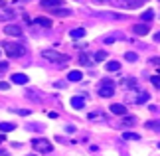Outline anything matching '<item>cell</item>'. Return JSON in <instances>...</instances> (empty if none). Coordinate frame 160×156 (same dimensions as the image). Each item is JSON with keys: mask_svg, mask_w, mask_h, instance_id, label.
Returning a JSON list of instances; mask_svg holds the SVG:
<instances>
[{"mask_svg": "<svg viewBox=\"0 0 160 156\" xmlns=\"http://www.w3.org/2000/svg\"><path fill=\"white\" fill-rule=\"evenodd\" d=\"M67 79L73 81V83H77V81H81V79H83V73H81V71H69Z\"/></svg>", "mask_w": 160, "mask_h": 156, "instance_id": "obj_11", "label": "cell"}, {"mask_svg": "<svg viewBox=\"0 0 160 156\" xmlns=\"http://www.w3.org/2000/svg\"><path fill=\"white\" fill-rule=\"evenodd\" d=\"M36 24H40V26H44V28H52V20L50 18H36Z\"/></svg>", "mask_w": 160, "mask_h": 156, "instance_id": "obj_13", "label": "cell"}, {"mask_svg": "<svg viewBox=\"0 0 160 156\" xmlns=\"http://www.w3.org/2000/svg\"><path fill=\"white\" fill-rule=\"evenodd\" d=\"M4 52L8 58H22L24 53H26V48L22 46V43H4Z\"/></svg>", "mask_w": 160, "mask_h": 156, "instance_id": "obj_2", "label": "cell"}, {"mask_svg": "<svg viewBox=\"0 0 160 156\" xmlns=\"http://www.w3.org/2000/svg\"><path fill=\"white\" fill-rule=\"evenodd\" d=\"M154 42H160V32H158V34H154Z\"/></svg>", "mask_w": 160, "mask_h": 156, "instance_id": "obj_32", "label": "cell"}, {"mask_svg": "<svg viewBox=\"0 0 160 156\" xmlns=\"http://www.w3.org/2000/svg\"><path fill=\"white\" fill-rule=\"evenodd\" d=\"M53 16H71V12H69V10H65V8H63V10L55 8V10H53Z\"/></svg>", "mask_w": 160, "mask_h": 156, "instance_id": "obj_23", "label": "cell"}, {"mask_svg": "<svg viewBox=\"0 0 160 156\" xmlns=\"http://www.w3.org/2000/svg\"><path fill=\"white\" fill-rule=\"evenodd\" d=\"M132 32L137 34V36H146V34L150 32V28L146 26V24H134V26H132Z\"/></svg>", "mask_w": 160, "mask_h": 156, "instance_id": "obj_7", "label": "cell"}, {"mask_svg": "<svg viewBox=\"0 0 160 156\" xmlns=\"http://www.w3.org/2000/svg\"><path fill=\"white\" fill-rule=\"evenodd\" d=\"M28 156H36V154H28Z\"/></svg>", "mask_w": 160, "mask_h": 156, "instance_id": "obj_35", "label": "cell"}, {"mask_svg": "<svg viewBox=\"0 0 160 156\" xmlns=\"http://www.w3.org/2000/svg\"><path fill=\"white\" fill-rule=\"evenodd\" d=\"M140 18H142V22H144V24H146V22H152V18H154V12H152V10H146Z\"/></svg>", "mask_w": 160, "mask_h": 156, "instance_id": "obj_17", "label": "cell"}, {"mask_svg": "<svg viewBox=\"0 0 160 156\" xmlns=\"http://www.w3.org/2000/svg\"><path fill=\"white\" fill-rule=\"evenodd\" d=\"M8 69V63H0V71H6Z\"/></svg>", "mask_w": 160, "mask_h": 156, "instance_id": "obj_31", "label": "cell"}, {"mask_svg": "<svg viewBox=\"0 0 160 156\" xmlns=\"http://www.w3.org/2000/svg\"><path fill=\"white\" fill-rule=\"evenodd\" d=\"M42 58H46L48 61H53V63H65V61H69V55L59 53V52H55V49H44V52H42Z\"/></svg>", "mask_w": 160, "mask_h": 156, "instance_id": "obj_1", "label": "cell"}, {"mask_svg": "<svg viewBox=\"0 0 160 156\" xmlns=\"http://www.w3.org/2000/svg\"><path fill=\"white\" fill-rule=\"evenodd\" d=\"M134 123H137V118H134V117H127L125 121H122V127H128V124H134Z\"/></svg>", "mask_w": 160, "mask_h": 156, "instance_id": "obj_27", "label": "cell"}, {"mask_svg": "<svg viewBox=\"0 0 160 156\" xmlns=\"http://www.w3.org/2000/svg\"><path fill=\"white\" fill-rule=\"evenodd\" d=\"M150 83L156 87V89H160V75H152L150 77Z\"/></svg>", "mask_w": 160, "mask_h": 156, "instance_id": "obj_25", "label": "cell"}, {"mask_svg": "<svg viewBox=\"0 0 160 156\" xmlns=\"http://www.w3.org/2000/svg\"><path fill=\"white\" fill-rule=\"evenodd\" d=\"M125 59H127V61H137L138 55L134 53V52H127V53H125Z\"/></svg>", "mask_w": 160, "mask_h": 156, "instance_id": "obj_24", "label": "cell"}, {"mask_svg": "<svg viewBox=\"0 0 160 156\" xmlns=\"http://www.w3.org/2000/svg\"><path fill=\"white\" fill-rule=\"evenodd\" d=\"M148 63H152V65H160V58H150Z\"/></svg>", "mask_w": 160, "mask_h": 156, "instance_id": "obj_28", "label": "cell"}, {"mask_svg": "<svg viewBox=\"0 0 160 156\" xmlns=\"http://www.w3.org/2000/svg\"><path fill=\"white\" fill-rule=\"evenodd\" d=\"M69 36H71L73 40H79V38H83V36H85V30L83 28H75V30H71V32H69Z\"/></svg>", "mask_w": 160, "mask_h": 156, "instance_id": "obj_12", "label": "cell"}, {"mask_svg": "<svg viewBox=\"0 0 160 156\" xmlns=\"http://www.w3.org/2000/svg\"><path fill=\"white\" fill-rule=\"evenodd\" d=\"M105 67H107V71H119L121 69V63H119V61H109Z\"/></svg>", "mask_w": 160, "mask_h": 156, "instance_id": "obj_16", "label": "cell"}, {"mask_svg": "<svg viewBox=\"0 0 160 156\" xmlns=\"http://www.w3.org/2000/svg\"><path fill=\"white\" fill-rule=\"evenodd\" d=\"M16 113H18V115H22V117H26V115H30V111H26V109H18Z\"/></svg>", "mask_w": 160, "mask_h": 156, "instance_id": "obj_29", "label": "cell"}, {"mask_svg": "<svg viewBox=\"0 0 160 156\" xmlns=\"http://www.w3.org/2000/svg\"><path fill=\"white\" fill-rule=\"evenodd\" d=\"M40 4L44 6V8H48V10H55V8H59V6L63 4V0H40Z\"/></svg>", "mask_w": 160, "mask_h": 156, "instance_id": "obj_6", "label": "cell"}, {"mask_svg": "<svg viewBox=\"0 0 160 156\" xmlns=\"http://www.w3.org/2000/svg\"><path fill=\"white\" fill-rule=\"evenodd\" d=\"M148 99H150V95H148V93H140V95L137 97V103H138V105H142V103H146V101H148Z\"/></svg>", "mask_w": 160, "mask_h": 156, "instance_id": "obj_21", "label": "cell"}, {"mask_svg": "<svg viewBox=\"0 0 160 156\" xmlns=\"http://www.w3.org/2000/svg\"><path fill=\"white\" fill-rule=\"evenodd\" d=\"M16 128V124H12V123H0V130L2 133H10V130H14Z\"/></svg>", "mask_w": 160, "mask_h": 156, "instance_id": "obj_14", "label": "cell"}, {"mask_svg": "<svg viewBox=\"0 0 160 156\" xmlns=\"http://www.w3.org/2000/svg\"><path fill=\"white\" fill-rule=\"evenodd\" d=\"M97 4H103V2H109V0H95Z\"/></svg>", "mask_w": 160, "mask_h": 156, "instance_id": "obj_33", "label": "cell"}, {"mask_svg": "<svg viewBox=\"0 0 160 156\" xmlns=\"http://www.w3.org/2000/svg\"><path fill=\"white\" fill-rule=\"evenodd\" d=\"M111 113H115V115H127V107H125V105L115 103V105H111Z\"/></svg>", "mask_w": 160, "mask_h": 156, "instance_id": "obj_10", "label": "cell"}, {"mask_svg": "<svg viewBox=\"0 0 160 156\" xmlns=\"http://www.w3.org/2000/svg\"><path fill=\"white\" fill-rule=\"evenodd\" d=\"M158 148H160V142H158Z\"/></svg>", "mask_w": 160, "mask_h": 156, "instance_id": "obj_36", "label": "cell"}, {"mask_svg": "<svg viewBox=\"0 0 160 156\" xmlns=\"http://www.w3.org/2000/svg\"><path fill=\"white\" fill-rule=\"evenodd\" d=\"M71 107L73 109H83L85 107V97H71Z\"/></svg>", "mask_w": 160, "mask_h": 156, "instance_id": "obj_8", "label": "cell"}, {"mask_svg": "<svg viewBox=\"0 0 160 156\" xmlns=\"http://www.w3.org/2000/svg\"><path fill=\"white\" fill-rule=\"evenodd\" d=\"M99 95L105 97V99H109V97L115 95V81L113 79H103V83L99 87Z\"/></svg>", "mask_w": 160, "mask_h": 156, "instance_id": "obj_4", "label": "cell"}, {"mask_svg": "<svg viewBox=\"0 0 160 156\" xmlns=\"http://www.w3.org/2000/svg\"><path fill=\"white\" fill-rule=\"evenodd\" d=\"M142 2H144V0H131V2H127V6H128V8H137V6H140Z\"/></svg>", "mask_w": 160, "mask_h": 156, "instance_id": "obj_26", "label": "cell"}, {"mask_svg": "<svg viewBox=\"0 0 160 156\" xmlns=\"http://www.w3.org/2000/svg\"><path fill=\"white\" fill-rule=\"evenodd\" d=\"M12 81H14L16 85H26L28 83V75H24V73H14V75H12Z\"/></svg>", "mask_w": 160, "mask_h": 156, "instance_id": "obj_9", "label": "cell"}, {"mask_svg": "<svg viewBox=\"0 0 160 156\" xmlns=\"http://www.w3.org/2000/svg\"><path fill=\"white\" fill-rule=\"evenodd\" d=\"M105 59H107V52H105V49H101V52L95 53V61H105Z\"/></svg>", "mask_w": 160, "mask_h": 156, "instance_id": "obj_22", "label": "cell"}, {"mask_svg": "<svg viewBox=\"0 0 160 156\" xmlns=\"http://www.w3.org/2000/svg\"><path fill=\"white\" fill-rule=\"evenodd\" d=\"M0 142H4V136L2 134H0Z\"/></svg>", "mask_w": 160, "mask_h": 156, "instance_id": "obj_34", "label": "cell"}, {"mask_svg": "<svg viewBox=\"0 0 160 156\" xmlns=\"http://www.w3.org/2000/svg\"><path fill=\"white\" fill-rule=\"evenodd\" d=\"M79 63L81 65H91V59L87 53H79Z\"/></svg>", "mask_w": 160, "mask_h": 156, "instance_id": "obj_19", "label": "cell"}, {"mask_svg": "<svg viewBox=\"0 0 160 156\" xmlns=\"http://www.w3.org/2000/svg\"><path fill=\"white\" fill-rule=\"evenodd\" d=\"M32 146H34L36 152H42V154H48V152L53 150L52 142L48 140V138H34V140H32Z\"/></svg>", "mask_w": 160, "mask_h": 156, "instance_id": "obj_3", "label": "cell"}, {"mask_svg": "<svg viewBox=\"0 0 160 156\" xmlns=\"http://www.w3.org/2000/svg\"><path fill=\"white\" fill-rule=\"evenodd\" d=\"M4 32H6V36H14V38H20V36H22V28H20V26H16V24H6Z\"/></svg>", "mask_w": 160, "mask_h": 156, "instance_id": "obj_5", "label": "cell"}, {"mask_svg": "<svg viewBox=\"0 0 160 156\" xmlns=\"http://www.w3.org/2000/svg\"><path fill=\"white\" fill-rule=\"evenodd\" d=\"M146 128H150V130H156V133H160V121H148V123H146Z\"/></svg>", "mask_w": 160, "mask_h": 156, "instance_id": "obj_15", "label": "cell"}, {"mask_svg": "<svg viewBox=\"0 0 160 156\" xmlns=\"http://www.w3.org/2000/svg\"><path fill=\"white\" fill-rule=\"evenodd\" d=\"M8 89V83H4V81H0V91H6Z\"/></svg>", "mask_w": 160, "mask_h": 156, "instance_id": "obj_30", "label": "cell"}, {"mask_svg": "<svg viewBox=\"0 0 160 156\" xmlns=\"http://www.w3.org/2000/svg\"><path fill=\"white\" fill-rule=\"evenodd\" d=\"M122 138H125V140H140V134H137V133H125Z\"/></svg>", "mask_w": 160, "mask_h": 156, "instance_id": "obj_18", "label": "cell"}, {"mask_svg": "<svg viewBox=\"0 0 160 156\" xmlns=\"http://www.w3.org/2000/svg\"><path fill=\"white\" fill-rule=\"evenodd\" d=\"M122 87H128V89H134V87H137V81H134V79H122Z\"/></svg>", "mask_w": 160, "mask_h": 156, "instance_id": "obj_20", "label": "cell"}]
</instances>
